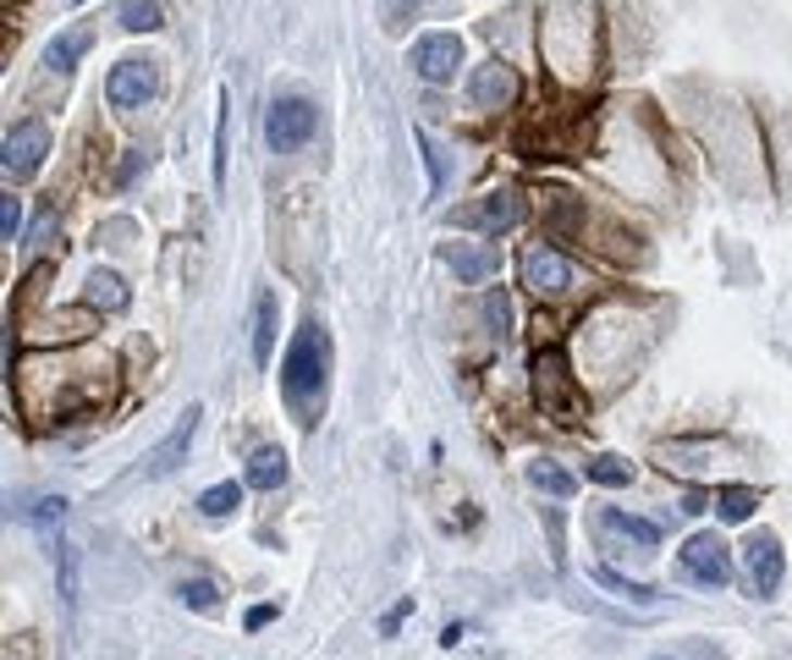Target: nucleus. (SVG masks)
Segmentation results:
<instances>
[{
  "mask_svg": "<svg viewBox=\"0 0 792 660\" xmlns=\"http://www.w3.org/2000/svg\"><path fill=\"white\" fill-rule=\"evenodd\" d=\"M485 314H490V325L506 337V297H501V292H490V297H485Z\"/></svg>",
  "mask_w": 792,
  "mask_h": 660,
  "instance_id": "31",
  "label": "nucleus"
},
{
  "mask_svg": "<svg viewBox=\"0 0 792 660\" xmlns=\"http://www.w3.org/2000/svg\"><path fill=\"white\" fill-rule=\"evenodd\" d=\"M418 149H424V165H429V199H440V182H447V172H440V154H435L429 132H418Z\"/></svg>",
  "mask_w": 792,
  "mask_h": 660,
  "instance_id": "29",
  "label": "nucleus"
},
{
  "mask_svg": "<svg viewBox=\"0 0 792 660\" xmlns=\"http://www.w3.org/2000/svg\"><path fill=\"white\" fill-rule=\"evenodd\" d=\"M0 237L7 242L23 237V199H0Z\"/></svg>",
  "mask_w": 792,
  "mask_h": 660,
  "instance_id": "28",
  "label": "nucleus"
},
{
  "mask_svg": "<svg viewBox=\"0 0 792 660\" xmlns=\"http://www.w3.org/2000/svg\"><path fill=\"white\" fill-rule=\"evenodd\" d=\"M50 154V127L39 116H23L7 127V143H0V160H7V177L12 182H28Z\"/></svg>",
  "mask_w": 792,
  "mask_h": 660,
  "instance_id": "3",
  "label": "nucleus"
},
{
  "mask_svg": "<svg viewBox=\"0 0 792 660\" xmlns=\"http://www.w3.org/2000/svg\"><path fill=\"white\" fill-rule=\"evenodd\" d=\"M682 572L704 589H727L732 584V550L716 540V534H693L682 545Z\"/></svg>",
  "mask_w": 792,
  "mask_h": 660,
  "instance_id": "6",
  "label": "nucleus"
},
{
  "mask_svg": "<svg viewBox=\"0 0 792 660\" xmlns=\"http://www.w3.org/2000/svg\"><path fill=\"white\" fill-rule=\"evenodd\" d=\"M386 17H391V28H407V17H413V0H391V7H386Z\"/></svg>",
  "mask_w": 792,
  "mask_h": 660,
  "instance_id": "33",
  "label": "nucleus"
},
{
  "mask_svg": "<svg viewBox=\"0 0 792 660\" xmlns=\"http://www.w3.org/2000/svg\"><path fill=\"white\" fill-rule=\"evenodd\" d=\"M440 259L463 281H490L495 276V248L490 242H440Z\"/></svg>",
  "mask_w": 792,
  "mask_h": 660,
  "instance_id": "13",
  "label": "nucleus"
},
{
  "mask_svg": "<svg viewBox=\"0 0 792 660\" xmlns=\"http://www.w3.org/2000/svg\"><path fill=\"white\" fill-rule=\"evenodd\" d=\"M407 617H413V600H402V606H391V611H386V622H380V633H397V627H402Z\"/></svg>",
  "mask_w": 792,
  "mask_h": 660,
  "instance_id": "32",
  "label": "nucleus"
},
{
  "mask_svg": "<svg viewBox=\"0 0 792 660\" xmlns=\"http://www.w3.org/2000/svg\"><path fill=\"white\" fill-rule=\"evenodd\" d=\"M83 303H88V308H100V314H122V308H127V287H122V276H111V270H88V281H83Z\"/></svg>",
  "mask_w": 792,
  "mask_h": 660,
  "instance_id": "17",
  "label": "nucleus"
},
{
  "mask_svg": "<svg viewBox=\"0 0 792 660\" xmlns=\"http://www.w3.org/2000/svg\"><path fill=\"white\" fill-rule=\"evenodd\" d=\"M781 572H787L781 545H776V534L759 529V534L743 545V578H749V595H754V600H770V595L781 589Z\"/></svg>",
  "mask_w": 792,
  "mask_h": 660,
  "instance_id": "7",
  "label": "nucleus"
},
{
  "mask_svg": "<svg viewBox=\"0 0 792 660\" xmlns=\"http://www.w3.org/2000/svg\"><path fill=\"white\" fill-rule=\"evenodd\" d=\"M248 484H253V490H281V484H287V457H281L276 446H259V452L248 457Z\"/></svg>",
  "mask_w": 792,
  "mask_h": 660,
  "instance_id": "18",
  "label": "nucleus"
},
{
  "mask_svg": "<svg viewBox=\"0 0 792 660\" xmlns=\"http://www.w3.org/2000/svg\"><path fill=\"white\" fill-rule=\"evenodd\" d=\"M154 94H160V72H154V61H116L111 77H105V100H111L116 111H138V105L154 100Z\"/></svg>",
  "mask_w": 792,
  "mask_h": 660,
  "instance_id": "8",
  "label": "nucleus"
},
{
  "mask_svg": "<svg viewBox=\"0 0 792 660\" xmlns=\"http://www.w3.org/2000/svg\"><path fill=\"white\" fill-rule=\"evenodd\" d=\"M271 347H276V297L259 292V303H253V364H271Z\"/></svg>",
  "mask_w": 792,
  "mask_h": 660,
  "instance_id": "19",
  "label": "nucleus"
},
{
  "mask_svg": "<svg viewBox=\"0 0 792 660\" xmlns=\"http://www.w3.org/2000/svg\"><path fill=\"white\" fill-rule=\"evenodd\" d=\"M50 231H55V215H39V220H34V231H28V242H45Z\"/></svg>",
  "mask_w": 792,
  "mask_h": 660,
  "instance_id": "34",
  "label": "nucleus"
},
{
  "mask_svg": "<svg viewBox=\"0 0 792 660\" xmlns=\"http://www.w3.org/2000/svg\"><path fill=\"white\" fill-rule=\"evenodd\" d=\"M600 529H605V534H616V540H628V545H639V550H655V545H661V529H655L650 518L616 512V507H605V512H600Z\"/></svg>",
  "mask_w": 792,
  "mask_h": 660,
  "instance_id": "15",
  "label": "nucleus"
},
{
  "mask_svg": "<svg viewBox=\"0 0 792 660\" xmlns=\"http://www.w3.org/2000/svg\"><path fill=\"white\" fill-rule=\"evenodd\" d=\"M468 94H474L479 111H506V105L517 100V72H512L506 61H485V66L474 72V82H468Z\"/></svg>",
  "mask_w": 792,
  "mask_h": 660,
  "instance_id": "12",
  "label": "nucleus"
},
{
  "mask_svg": "<svg viewBox=\"0 0 792 660\" xmlns=\"http://www.w3.org/2000/svg\"><path fill=\"white\" fill-rule=\"evenodd\" d=\"M517 270H523V287L540 292V297H562L573 287V259L556 254L551 242H528L523 259H517Z\"/></svg>",
  "mask_w": 792,
  "mask_h": 660,
  "instance_id": "4",
  "label": "nucleus"
},
{
  "mask_svg": "<svg viewBox=\"0 0 792 660\" xmlns=\"http://www.w3.org/2000/svg\"><path fill=\"white\" fill-rule=\"evenodd\" d=\"M122 28L154 34V28H160V7H154V0H122Z\"/></svg>",
  "mask_w": 792,
  "mask_h": 660,
  "instance_id": "25",
  "label": "nucleus"
},
{
  "mask_svg": "<svg viewBox=\"0 0 792 660\" xmlns=\"http://www.w3.org/2000/svg\"><path fill=\"white\" fill-rule=\"evenodd\" d=\"M457 66H463V39L457 34H424L413 45V72L424 82H452Z\"/></svg>",
  "mask_w": 792,
  "mask_h": 660,
  "instance_id": "9",
  "label": "nucleus"
},
{
  "mask_svg": "<svg viewBox=\"0 0 792 660\" xmlns=\"http://www.w3.org/2000/svg\"><path fill=\"white\" fill-rule=\"evenodd\" d=\"M88 50H95V28H88V23H77V28H61V34L45 45V66L66 72V66H77Z\"/></svg>",
  "mask_w": 792,
  "mask_h": 660,
  "instance_id": "14",
  "label": "nucleus"
},
{
  "mask_svg": "<svg viewBox=\"0 0 792 660\" xmlns=\"http://www.w3.org/2000/svg\"><path fill=\"white\" fill-rule=\"evenodd\" d=\"M528 484H535L540 495H573V490H578V479H573L562 462H551V457H535V462H528Z\"/></svg>",
  "mask_w": 792,
  "mask_h": 660,
  "instance_id": "20",
  "label": "nucleus"
},
{
  "mask_svg": "<svg viewBox=\"0 0 792 660\" xmlns=\"http://www.w3.org/2000/svg\"><path fill=\"white\" fill-rule=\"evenodd\" d=\"M594 584H605L611 595H623V600H633V606H655V600H661V595H655L650 584H633V578L611 572V567H594Z\"/></svg>",
  "mask_w": 792,
  "mask_h": 660,
  "instance_id": "22",
  "label": "nucleus"
},
{
  "mask_svg": "<svg viewBox=\"0 0 792 660\" xmlns=\"http://www.w3.org/2000/svg\"><path fill=\"white\" fill-rule=\"evenodd\" d=\"M143 165H149L143 154H127V160H122V172H116V188H133V182L143 177Z\"/></svg>",
  "mask_w": 792,
  "mask_h": 660,
  "instance_id": "30",
  "label": "nucleus"
},
{
  "mask_svg": "<svg viewBox=\"0 0 792 660\" xmlns=\"http://www.w3.org/2000/svg\"><path fill=\"white\" fill-rule=\"evenodd\" d=\"M264 622H276V606H253L248 611V627H264Z\"/></svg>",
  "mask_w": 792,
  "mask_h": 660,
  "instance_id": "35",
  "label": "nucleus"
},
{
  "mask_svg": "<svg viewBox=\"0 0 792 660\" xmlns=\"http://www.w3.org/2000/svg\"><path fill=\"white\" fill-rule=\"evenodd\" d=\"M754 507H759V502H754V490H749V484H727V490L716 495L721 523H749V518H754Z\"/></svg>",
  "mask_w": 792,
  "mask_h": 660,
  "instance_id": "21",
  "label": "nucleus"
},
{
  "mask_svg": "<svg viewBox=\"0 0 792 660\" xmlns=\"http://www.w3.org/2000/svg\"><path fill=\"white\" fill-rule=\"evenodd\" d=\"M176 595H183V606H193V611H210V606L221 600V589L210 584V578H193V584H183Z\"/></svg>",
  "mask_w": 792,
  "mask_h": 660,
  "instance_id": "27",
  "label": "nucleus"
},
{
  "mask_svg": "<svg viewBox=\"0 0 792 660\" xmlns=\"http://www.w3.org/2000/svg\"><path fill=\"white\" fill-rule=\"evenodd\" d=\"M325 380H330V337L319 319H303L281 364V391H287V407L298 412V424H314V412L325 407Z\"/></svg>",
  "mask_w": 792,
  "mask_h": 660,
  "instance_id": "1",
  "label": "nucleus"
},
{
  "mask_svg": "<svg viewBox=\"0 0 792 660\" xmlns=\"http://www.w3.org/2000/svg\"><path fill=\"white\" fill-rule=\"evenodd\" d=\"M528 375H535V407L556 424H578L583 419V396H578V375L567 364L562 347H540L528 358Z\"/></svg>",
  "mask_w": 792,
  "mask_h": 660,
  "instance_id": "2",
  "label": "nucleus"
},
{
  "mask_svg": "<svg viewBox=\"0 0 792 660\" xmlns=\"http://www.w3.org/2000/svg\"><path fill=\"white\" fill-rule=\"evenodd\" d=\"M55 589H61V606L72 611L77 595H83V550H77V540H55Z\"/></svg>",
  "mask_w": 792,
  "mask_h": 660,
  "instance_id": "16",
  "label": "nucleus"
},
{
  "mask_svg": "<svg viewBox=\"0 0 792 660\" xmlns=\"http://www.w3.org/2000/svg\"><path fill=\"white\" fill-rule=\"evenodd\" d=\"M17 512H23L34 529H45V534H50V529H61V523H66V495H34V502H28V507H17Z\"/></svg>",
  "mask_w": 792,
  "mask_h": 660,
  "instance_id": "23",
  "label": "nucleus"
},
{
  "mask_svg": "<svg viewBox=\"0 0 792 660\" xmlns=\"http://www.w3.org/2000/svg\"><path fill=\"white\" fill-rule=\"evenodd\" d=\"M314 127H319V111L309 105V100H276L271 105V116H264V138H271V149H303L309 138H314Z\"/></svg>",
  "mask_w": 792,
  "mask_h": 660,
  "instance_id": "5",
  "label": "nucleus"
},
{
  "mask_svg": "<svg viewBox=\"0 0 792 660\" xmlns=\"http://www.w3.org/2000/svg\"><path fill=\"white\" fill-rule=\"evenodd\" d=\"M237 502H242V484H210V490L199 495V512H204V518H231Z\"/></svg>",
  "mask_w": 792,
  "mask_h": 660,
  "instance_id": "24",
  "label": "nucleus"
},
{
  "mask_svg": "<svg viewBox=\"0 0 792 660\" xmlns=\"http://www.w3.org/2000/svg\"><path fill=\"white\" fill-rule=\"evenodd\" d=\"M517 215H523V199H517L512 188H495V193L474 199L468 210H457V220H463V226H479L485 237H501V231H512V226H517Z\"/></svg>",
  "mask_w": 792,
  "mask_h": 660,
  "instance_id": "10",
  "label": "nucleus"
},
{
  "mask_svg": "<svg viewBox=\"0 0 792 660\" xmlns=\"http://www.w3.org/2000/svg\"><path fill=\"white\" fill-rule=\"evenodd\" d=\"M589 479H594V484H628L633 468H628L623 457H594V462H589Z\"/></svg>",
  "mask_w": 792,
  "mask_h": 660,
  "instance_id": "26",
  "label": "nucleus"
},
{
  "mask_svg": "<svg viewBox=\"0 0 792 660\" xmlns=\"http://www.w3.org/2000/svg\"><path fill=\"white\" fill-rule=\"evenodd\" d=\"M199 419H204V407L193 402L188 412H183V419H176V430L149 452V479H165V473H176V468H183V457H188V446H193V435H199Z\"/></svg>",
  "mask_w": 792,
  "mask_h": 660,
  "instance_id": "11",
  "label": "nucleus"
}]
</instances>
